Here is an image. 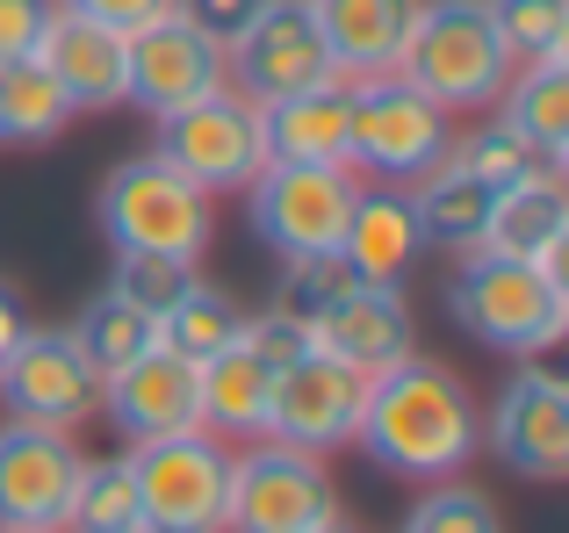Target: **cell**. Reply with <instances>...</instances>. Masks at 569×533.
<instances>
[{
    "mask_svg": "<svg viewBox=\"0 0 569 533\" xmlns=\"http://www.w3.org/2000/svg\"><path fill=\"white\" fill-rule=\"evenodd\" d=\"M37 66L51 72V87L72 101V115L123 109V29L58 8L51 29H43V43H37Z\"/></svg>",
    "mask_w": 569,
    "mask_h": 533,
    "instance_id": "obj_19",
    "label": "cell"
},
{
    "mask_svg": "<svg viewBox=\"0 0 569 533\" xmlns=\"http://www.w3.org/2000/svg\"><path fill=\"white\" fill-rule=\"evenodd\" d=\"M173 8H181V14H188V22H194V29H202V37H217V43H223V51H231V37H238V29H246V22H252V14H260V8H267V0H173Z\"/></svg>",
    "mask_w": 569,
    "mask_h": 533,
    "instance_id": "obj_37",
    "label": "cell"
},
{
    "mask_svg": "<svg viewBox=\"0 0 569 533\" xmlns=\"http://www.w3.org/2000/svg\"><path fill=\"white\" fill-rule=\"evenodd\" d=\"M66 332H72V346L87 353V368H94L101 382H109L116 368H130L138 353L159 346V318H144L138 303H123V295H109V289H101L94 303L66 324Z\"/></svg>",
    "mask_w": 569,
    "mask_h": 533,
    "instance_id": "obj_27",
    "label": "cell"
},
{
    "mask_svg": "<svg viewBox=\"0 0 569 533\" xmlns=\"http://www.w3.org/2000/svg\"><path fill=\"white\" fill-rule=\"evenodd\" d=\"M339 520L332 476L318 454L260 440V447L231 454V491H223V533H310Z\"/></svg>",
    "mask_w": 569,
    "mask_h": 533,
    "instance_id": "obj_9",
    "label": "cell"
},
{
    "mask_svg": "<svg viewBox=\"0 0 569 533\" xmlns=\"http://www.w3.org/2000/svg\"><path fill=\"white\" fill-rule=\"evenodd\" d=\"M188 281H194V266H181V260H159V253H116L109 295L138 303L144 318H167V310H173V295H181Z\"/></svg>",
    "mask_w": 569,
    "mask_h": 533,
    "instance_id": "obj_34",
    "label": "cell"
},
{
    "mask_svg": "<svg viewBox=\"0 0 569 533\" xmlns=\"http://www.w3.org/2000/svg\"><path fill=\"white\" fill-rule=\"evenodd\" d=\"M353 440H361V454L376 469H389V476L447 483V476H461V469L476 462L483 419H476V404H469V390H461L455 368L403 353L397 368L368 375Z\"/></svg>",
    "mask_w": 569,
    "mask_h": 533,
    "instance_id": "obj_1",
    "label": "cell"
},
{
    "mask_svg": "<svg viewBox=\"0 0 569 533\" xmlns=\"http://www.w3.org/2000/svg\"><path fill=\"white\" fill-rule=\"evenodd\" d=\"M0 123H8V144H51L72 123V101L37 58H22V66H0Z\"/></svg>",
    "mask_w": 569,
    "mask_h": 533,
    "instance_id": "obj_29",
    "label": "cell"
},
{
    "mask_svg": "<svg viewBox=\"0 0 569 533\" xmlns=\"http://www.w3.org/2000/svg\"><path fill=\"white\" fill-rule=\"evenodd\" d=\"M490 454L527 483H562L569 476V382L556 368H512L490 411Z\"/></svg>",
    "mask_w": 569,
    "mask_h": 533,
    "instance_id": "obj_15",
    "label": "cell"
},
{
    "mask_svg": "<svg viewBox=\"0 0 569 533\" xmlns=\"http://www.w3.org/2000/svg\"><path fill=\"white\" fill-rule=\"evenodd\" d=\"M455 167H469L476 181L490 188V195H505V188L533 181V173H562V167H548V159L533 152L527 138H512L505 123H490V130H469V138H455Z\"/></svg>",
    "mask_w": 569,
    "mask_h": 533,
    "instance_id": "obj_30",
    "label": "cell"
},
{
    "mask_svg": "<svg viewBox=\"0 0 569 533\" xmlns=\"http://www.w3.org/2000/svg\"><path fill=\"white\" fill-rule=\"evenodd\" d=\"M66 14H87V22H109V29H138V22H152L159 8H173V0H58Z\"/></svg>",
    "mask_w": 569,
    "mask_h": 533,
    "instance_id": "obj_38",
    "label": "cell"
},
{
    "mask_svg": "<svg viewBox=\"0 0 569 533\" xmlns=\"http://www.w3.org/2000/svg\"><path fill=\"white\" fill-rule=\"evenodd\" d=\"M498 101H505L498 123L512 130V138H527L548 167H562V159H569V51L512 66V80H505Z\"/></svg>",
    "mask_w": 569,
    "mask_h": 533,
    "instance_id": "obj_24",
    "label": "cell"
},
{
    "mask_svg": "<svg viewBox=\"0 0 569 533\" xmlns=\"http://www.w3.org/2000/svg\"><path fill=\"white\" fill-rule=\"evenodd\" d=\"M130 483L144 505V533H223V491H231V454L217 433L188 425V433L130 440L123 454Z\"/></svg>",
    "mask_w": 569,
    "mask_h": 533,
    "instance_id": "obj_6",
    "label": "cell"
},
{
    "mask_svg": "<svg viewBox=\"0 0 569 533\" xmlns=\"http://www.w3.org/2000/svg\"><path fill=\"white\" fill-rule=\"evenodd\" d=\"M310 533H353L347 520H325V526H310Z\"/></svg>",
    "mask_w": 569,
    "mask_h": 533,
    "instance_id": "obj_40",
    "label": "cell"
},
{
    "mask_svg": "<svg viewBox=\"0 0 569 533\" xmlns=\"http://www.w3.org/2000/svg\"><path fill=\"white\" fill-rule=\"evenodd\" d=\"M0 411L14 425H58V433L101 419V375L87 368L66 324H29L0 353Z\"/></svg>",
    "mask_w": 569,
    "mask_h": 533,
    "instance_id": "obj_10",
    "label": "cell"
},
{
    "mask_svg": "<svg viewBox=\"0 0 569 533\" xmlns=\"http://www.w3.org/2000/svg\"><path fill=\"white\" fill-rule=\"evenodd\" d=\"M310 346L332 353V361L353 368V375H382V368H397L403 353H411V303H403V289L347 281L339 303L310 324Z\"/></svg>",
    "mask_w": 569,
    "mask_h": 533,
    "instance_id": "obj_17",
    "label": "cell"
},
{
    "mask_svg": "<svg viewBox=\"0 0 569 533\" xmlns=\"http://www.w3.org/2000/svg\"><path fill=\"white\" fill-rule=\"evenodd\" d=\"M217 87H223V43L202 37L181 8H159L152 22H138L123 37V101L144 109L152 123L217 94Z\"/></svg>",
    "mask_w": 569,
    "mask_h": 533,
    "instance_id": "obj_12",
    "label": "cell"
},
{
    "mask_svg": "<svg viewBox=\"0 0 569 533\" xmlns=\"http://www.w3.org/2000/svg\"><path fill=\"white\" fill-rule=\"evenodd\" d=\"M447 318L476 346L505 361H541L569 332V281L562 260H505V253H461L447 274Z\"/></svg>",
    "mask_w": 569,
    "mask_h": 533,
    "instance_id": "obj_2",
    "label": "cell"
},
{
    "mask_svg": "<svg viewBox=\"0 0 569 533\" xmlns=\"http://www.w3.org/2000/svg\"><path fill=\"white\" fill-rule=\"evenodd\" d=\"M87 454L58 425H0V526L8 533H66V505Z\"/></svg>",
    "mask_w": 569,
    "mask_h": 533,
    "instance_id": "obj_14",
    "label": "cell"
},
{
    "mask_svg": "<svg viewBox=\"0 0 569 533\" xmlns=\"http://www.w3.org/2000/svg\"><path fill=\"white\" fill-rule=\"evenodd\" d=\"M397 80H411L447 115L490 109L512 80V51L490 22V0H418L397 51Z\"/></svg>",
    "mask_w": 569,
    "mask_h": 533,
    "instance_id": "obj_3",
    "label": "cell"
},
{
    "mask_svg": "<svg viewBox=\"0 0 569 533\" xmlns=\"http://www.w3.org/2000/svg\"><path fill=\"white\" fill-rule=\"evenodd\" d=\"M361 390H368V375L339 368L332 353H318V346L296 353L289 368H274L260 440H281V447H303V454L347 447V440H353V419H361Z\"/></svg>",
    "mask_w": 569,
    "mask_h": 533,
    "instance_id": "obj_13",
    "label": "cell"
},
{
    "mask_svg": "<svg viewBox=\"0 0 569 533\" xmlns=\"http://www.w3.org/2000/svg\"><path fill=\"white\" fill-rule=\"evenodd\" d=\"M490 210H498V195H490V188L476 181L469 167H455V152H447L440 167L426 173V181H411V217H418V239H426V245H440V253H483Z\"/></svg>",
    "mask_w": 569,
    "mask_h": 533,
    "instance_id": "obj_22",
    "label": "cell"
},
{
    "mask_svg": "<svg viewBox=\"0 0 569 533\" xmlns=\"http://www.w3.org/2000/svg\"><path fill=\"white\" fill-rule=\"evenodd\" d=\"M353 144V87L325 80L303 94H281L260 109V152L267 167H347Z\"/></svg>",
    "mask_w": 569,
    "mask_h": 533,
    "instance_id": "obj_18",
    "label": "cell"
},
{
    "mask_svg": "<svg viewBox=\"0 0 569 533\" xmlns=\"http://www.w3.org/2000/svg\"><path fill=\"white\" fill-rule=\"evenodd\" d=\"M0 144H8V123H0Z\"/></svg>",
    "mask_w": 569,
    "mask_h": 533,
    "instance_id": "obj_41",
    "label": "cell"
},
{
    "mask_svg": "<svg viewBox=\"0 0 569 533\" xmlns=\"http://www.w3.org/2000/svg\"><path fill=\"white\" fill-rule=\"evenodd\" d=\"M94 217H101V231H109L116 253H159V260H181V266H194L209 253V239H217L209 195L188 181V173H173L159 152L123 159V167L101 181Z\"/></svg>",
    "mask_w": 569,
    "mask_h": 533,
    "instance_id": "obj_4",
    "label": "cell"
},
{
    "mask_svg": "<svg viewBox=\"0 0 569 533\" xmlns=\"http://www.w3.org/2000/svg\"><path fill=\"white\" fill-rule=\"evenodd\" d=\"M339 289H347V266H339L332 253H318V260H281L274 310H281V318H296V324H318L325 310L339 303Z\"/></svg>",
    "mask_w": 569,
    "mask_h": 533,
    "instance_id": "obj_33",
    "label": "cell"
},
{
    "mask_svg": "<svg viewBox=\"0 0 569 533\" xmlns=\"http://www.w3.org/2000/svg\"><path fill=\"white\" fill-rule=\"evenodd\" d=\"M310 8H318V29L332 43L339 80H376V72H397L418 0H310Z\"/></svg>",
    "mask_w": 569,
    "mask_h": 533,
    "instance_id": "obj_21",
    "label": "cell"
},
{
    "mask_svg": "<svg viewBox=\"0 0 569 533\" xmlns=\"http://www.w3.org/2000/svg\"><path fill=\"white\" fill-rule=\"evenodd\" d=\"M426 253V239H418V217H411V188H361L353 195V217L347 231H339V266H347V281H368V289H403V274H411V260Z\"/></svg>",
    "mask_w": 569,
    "mask_h": 533,
    "instance_id": "obj_20",
    "label": "cell"
},
{
    "mask_svg": "<svg viewBox=\"0 0 569 533\" xmlns=\"http://www.w3.org/2000/svg\"><path fill=\"white\" fill-rule=\"evenodd\" d=\"M490 22H498L512 66L569 51V0H490Z\"/></svg>",
    "mask_w": 569,
    "mask_h": 533,
    "instance_id": "obj_31",
    "label": "cell"
},
{
    "mask_svg": "<svg viewBox=\"0 0 569 533\" xmlns=\"http://www.w3.org/2000/svg\"><path fill=\"white\" fill-rule=\"evenodd\" d=\"M353 87V144L347 167L376 173L389 188H411L455 152V115L440 101H426L411 80L376 72V80H347Z\"/></svg>",
    "mask_w": 569,
    "mask_h": 533,
    "instance_id": "obj_5",
    "label": "cell"
},
{
    "mask_svg": "<svg viewBox=\"0 0 569 533\" xmlns=\"http://www.w3.org/2000/svg\"><path fill=\"white\" fill-rule=\"evenodd\" d=\"M51 14H58V0H0V66H22V58H37Z\"/></svg>",
    "mask_w": 569,
    "mask_h": 533,
    "instance_id": "obj_36",
    "label": "cell"
},
{
    "mask_svg": "<svg viewBox=\"0 0 569 533\" xmlns=\"http://www.w3.org/2000/svg\"><path fill=\"white\" fill-rule=\"evenodd\" d=\"M562 245H569V195H562V173H533V181L505 188L498 210H490L483 253H505V260H562Z\"/></svg>",
    "mask_w": 569,
    "mask_h": 533,
    "instance_id": "obj_23",
    "label": "cell"
},
{
    "mask_svg": "<svg viewBox=\"0 0 569 533\" xmlns=\"http://www.w3.org/2000/svg\"><path fill=\"white\" fill-rule=\"evenodd\" d=\"M101 411H109L130 440L188 433V425H202V368L181 361L173 346H152V353H138L130 368H116V375L101 382Z\"/></svg>",
    "mask_w": 569,
    "mask_h": 533,
    "instance_id": "obj_16",
    "label": "cell"
},
{
    "mask_svg": "<svg viewBox=\"0 0 569 533\" xmlns=\"http://www.w3.org/2000/svg\"><path fill=\"white\" fill-rule=\"evenodd\" d=\"M22 332H29V303H22V289H14V281H0V353H8Z\"/></svg>",
    "mask_w": 569,
    "mask_h": 533,
    "instance_id": "obj_39",
    "label": "cell"
},
{
    "mask_svg": "<svg viewBox=\"0 0 569 533\" xmlns=\"http://www.w3.org/2000/svg\"><path fill=\"white\" fill-rule=\"evenodd\" d=\"M403 533H505V520L476 483H432V491L403 512Z\"/></svg>",
    "mask_w": 569,
    "mask_h": 533,
    "instance_id": "obj_32",
    "label": "cell"
},
{
    "mask_svg": "<svg viewBox=\"0 0 569 533\" xmlns=\"http://www.w3.org/2000/svg\"><path fill=\"white\" fill-rule=\"evenodd\" d=\"M66 533H144V505H138V483H130L123 454L116 462H80Z\"/></svg>",
    "mask_w": 569,
    "mask_h": 533,
    "instance_id": "obj_28",
    "label": "cell"
},
{
    "mask_svg": "<svg viewBox=\"0 0 569 533\" xmlns=\"http://www.w3.org/2000/svg\"><path fill=\"white\" fill-rule=\"evenodd\" d=\"M325 80H339V66H332V43H325L310 0H267L223 51V87L246 94L252 109H267L281 94H303V87H325Z\"/></svg>",
    "mask_w": 569,
    "mask_h": 533,
    "instance_id": "obj_8",
    "label": "cell"
},
{
    "mask_svg": "<svg viewBox=\"0 0 569 533\" xmlns=\"http://www.w3.org/2000/svg\"><path fill=\"white\" fill-rule=\"evenodd\" d=\"M159 159L188 173L202 195H246V181L267 167L260 152V109L231 87L188 101V109L159 115Z\"/></svg>",
    "mask_w": 569,
    "mask_h": 533,
    "instance_id": "obj_11",
    "label": "cell"
},
{
    "mask_svg": "<svg viewBox=\"0 0 569 533\" xmlns=\"http://www.w3.org/2000/svg\"><path fill=\"white\" fill-rule=\"evenodd\" d=\"M0 533H8V526H0Z\"/></svg>",
    "mask_w": 569,
    "mask_h": 533,
    "instance_id": "obj_42",
    "label": "cell"
},
{
    "mask_svg": "<svg viewBox=\"0 0 569 533\" xmlns=\"http://www.w3.org/2000/svg\"><path fill=\"white\" fill-rule=\"evenodd\" d=\"M353 167H260L246 181V217L252 239L281 260H318L339 253V231L353 217Z\"/></svg>",
    "mask_w": 569,
    "mask_h": 533,
    "instance_id": "obj_7",
    "label": "cell"
},
{
    "mask_svg": "<svg viewBox=\"0 0 569 533\" xmlns=\"http://www.w3.org/2000/svg\"><path fill=\"white\" fill-rule=\"evenodd\" d=\"M267 390H274V368H267L246 339H231L223 353H209L202 361V433H252L260 440Z\"/></svg>",
    "mask_w": 569,
    "mask_h": 533,
    "instance_id": "obj_25",
    "label": "cell"
},
{
    "mask_svg": "<svg viewBox=\"0 0 569 533\" xmlns=\"http://www.w3.org/2000/svg\"><path fill=\"white\" fill-rule=\"evenodd\" d=\"M238 339H246L267 368H289L296 353H310V324L281 318V310H246V332H238Z\"/></svg>",
    "mask_w": 569,
    "mask_h": 533,
    "instance_id": "obj_35",
    "label": "cell"
},
{
    "mask_svg": "<svg viewBox=\"0 0 569 533\" xmlns=\"http://www.w3.org/2000/svg\"><path fill=\"white\" fill-rule=\"evenodd\" d=\"M246 332V310H238V295L231 289H217V281H202L194 274L181 295H173V310L159 318V346H173L181 361L202 368L209 353H223L231 339Z\"/></svg>",
    "mask_w": 569,
    "mask_h": 533,
    "instance_id": "obj_26",
    "label": "cell"
}]
</instances>
